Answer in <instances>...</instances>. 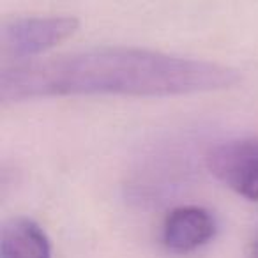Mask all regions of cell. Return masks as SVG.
Returning <instances> with one entry per match:
<instances>
[{
	"label": "cell",
	"instance_id": "3957f363",
	"mask_svg": "<svg viewBox=\"0 0 258 258\" xmlns=\"http://www.w3.org/2000/svg\"><path fill=\"white\" fill-rule=\"evenodd\" d=\"M207 168L237 195L258 202V138H235L207 152Z\"/></svg>",
	"mask_w": 258,
	"mask_h": 258
},
{
	"label": "cell",
	"instance_id": "8992f818",
	"mask_svg": "<svg viewBox=\"0 0 258 258\" xmlns=\"http://www.w3.org/2000/svg\"><path fill=\"white\" fill-rule=\"evenodd\" d=\"M249 258H258V239L254 240V242H253V246H251Z\"/></svg>",
	"mask_w": 258,
	"mask_h": 258
},
{
	"label": "cell",
	"instance_id": "6da1fadb",
	"mask_svg": "<svg viewBox=\"0 0 258 258\" xmlns=\"http://www.w3.org/2000/svg\"><path fill=\"white\" fill-rule=\"evenodd\" d=\"M228 66L142 48H97L4 66L0 99L20 103L66 96H184L237 85Z\"/></svg>",
	"mask_w": 258,
	"mask_h": 258
},
{
	"label": "cell",
	"instance_id": "277c9868",
	"mask_svg": "<svg viewBox=\"0 0 258 258\" xmlns=\"http://www.w3.org/2000/svg\"><path fill=\"white\" fill-rule=\"evenodd\" d=\"M214 233V218L209 211L197 205L173 209L163 223V242L175 253H189L205 246Z\"/></svg>",
	"mask_w": 258,
	"mask_h": 258
},
{
	"label": "cell",
	"instance_id": "5b68a950",
	"mask_svg": "<svg viewBox=\"0 0 258 258\" xmlns=\"http://www.w3.org/2000/svg\"><path fill=\"white\" fill-rule=\"evenodd\" d=\"M0 258H51L44 230L29 218H13L0 230Z\"/></svg>",
	"mask_w": 258,
	"mask_h": 258
},
{
	"label": "cell",
	"instance_id": "7a4b0ae2",
	"mask_svg": "<svg viewBox=\"0 0 258 258\" xmlns=\"http://www.w3.org/2000/svg\"><path fill=\"white\" fill-rule=\"evenodd\" d=\"M73 16H30L4 22L0 27V53L11 60H27L51 50L78 30Z\"/></svg>",
	"mask_w": 258,
	"mask_h": 258
}]
</instances>
